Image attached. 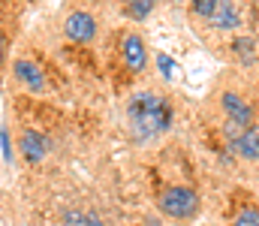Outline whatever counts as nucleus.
Returning a JSON list of instances; mask_svg holds the SVG:
<instances>
[{"mask_svg": "<svg viewBox=\"0 0 259 226\" xmlns=\"http://www.w3.org/2000/svg\"><path fill=\"white\" fill-rule=\"evenodd\" d=\"M172 118H175L172 103L160 94L142 91L127 103V121L136 139H151V136L166 133L172 127Z\"/></svg>", "mask_w": 259, "mask_h": 226, "instance_id": "obj_1", "label": "nucleus"}, {"mask_svg": "<svg viewBox=\"0 0 259 226\" xmlns=\"http://www.w3.org/2000/svg\"><path fill=\"white\" fill-rule=\"evenodd\" d=\"M160 208H163V214H169L175 220H190L199 211V196L190 187H169L160 196Z\"/></svg>", "mask_w": 259, "mask_h": 226, "instance_id": "obj_2", "label": "nucleus"}, {"mask_svg": "<svg viewBox=\"0 0 259 226\" xmlns=\"http://www.w3.org/2000/svg\"><path fill=\"white\" fill-rule=\"evenodd\" d=\"M220 103H223V109H226V115H229V124L244 127V130L253 124V106H250V103H244L238 94L226 91V94L220 97Z\"/></svg>", "mask_w": 259, "mask_h": 226, "instance_id": "obj_3", "label": "nucleus"}, {"mask_svg": "<svg viewBox=\"0 0 259 226\" xmlns=\"http://www.w3.org/2000/svg\"><path fill=\"white\" fill-rule=\"evenodd\" d=\"M94 33H97L94 15H88V12H72V15L66 18V36H69V39L88 42V39H94Z\"/></svg>", "mask_w": 259, "mask_h": 226, "instance_id": "obj_4", "label": "nucleus"}, {"mask_svg": "<svg viewBox=\"0 0 259 226\" xmlns=\"http://www.w3.org/2000/svg\"><path fill=\"white\" fill-rule=\"evenodd\" d=\"M18 145H21L24 160H30V163H39V160L49 154V139H46V136H39L36 130H24Z\"/></svg>", "mask_w": 259, "mask_h": 226, "instance_id": "obj_5", "label": "nucleus"}, {"mask_svg": "<svg viewBox=\"0 0 259 226\" xmlns=\"http://www.w3.org/2000/svg\"><path fill=\"white\" fill-rule=\"evenodd\" d=\"M232 148L244 160H259V124H250L238 139H232Z\"/></svg>", "mask_w": 259, "mask_h": 226, "instance_id": "obj_6", "label": "nucleus"}, {"mask_svg": "<svg viewBox=\"0 0 259 226\" xmlns=\"http://www.w3.org/2000/svg\"><path fill=\"white\" fill-rule=\"evenodd\" d=\"M124 61H127V67L133 70V73H142V70H145L148 52H145V42H142V36L130 33L127 39H124Z\"/></svg>", "mask_w": 259, "mask_h": 226, "instance_id": "obj_7", "label": "nucleus"}, {"mask_svg": "<svg viewBox=\"0 0 259 226\" xmlns=\"http://www.w3.org/2000/svg\"><path fill=\"white\" fill-rule=\"evenodd\" d=\"M12 70H15V75H18V81H24L30 91H42V87H46L42 70H39L33 61H24V58H21V61H15V67H12Z\"/></svg>", "mask_w": 259, "mask_h": 226, "instance_id": "obj_8", "label": "nucleus"}, {"mask_svg": "<svg viewBox=\"0 0 259 226\" xmlns=\"http://www.w3.org/2000/svg\"><path fill=\"white\" fill-rule=\"evenodd\" d=\"M211 21H214V27H223V30H229V27H238V9H235L232 3H220Z\"/></svg>", "mask_w": 259, "mask_h": 226, "instance_id": "obj_9", "label": "nucleus"}, {"mask_svg": "<svg viewBox=\"0 0 259 226\" xmlns=\"http://www.w3.org/2000/svg\"><path fill=\"white\" fill-rule=\"evenodd\" d=\"M151 9H154V3H148V0H133L127 6V15L130 18H148Z\"/></svg>", "mask_w": 259, "mask_h": 226, "instance_id": "obj_10", "label": "nucleus"}, {"mask_svg": "<svg viewBox=\"0 0 259 226\" xmlns=\"http://www.w3.org/2000/svg\"><path fill=\"white\" fill-rule=\"evenodd\" d=\"M217 0H196L193 3V12L196 15H205V18H214V12H217Z\"/></svg>", "mask_w": 259, "mask_h": 226, "instance_id": "obj_11", "label": "nucleus"}, {"mask_svg": "<svg viewBox=\"0 0 259 226\" xmlns=\"http://www.w3.org/2000/svg\"><path fill=\"white\" fill-rule=\"evenodd\" d=\"M232 226H259V211H256V208H244Z\"/></svg>", "mask_w": 259, "mask_h": 226, "instance_id": "obj_12", "label": "nucleus"}, {"mask_svg": "<svg viewBox=\"0 0 259 226\" xmlns=\"http://www.w3.org/2000/svg\"><path fill=\"white\" fill-rule=\"evenodd\" d=\"M61 226H88V214H78V211H66L64 223Z\"/></svg>", "mask_w": 259, "mask_h": 226, "instance_id": "obj_13", "label": "nucleus"}, {"mask_svg": "<svg viewBox=\"0 0 259 226\" xmlns=\"http://www.w3.org/2000/svg\"><path fill=\"white\" fill-rule=\"evenodd\" d=\"M157 64H160V70H163V75H166V78H175V64H172L166 55H160V58H157Z\"/></svg>", "mask_w": 259, "mask_h": 226, "instance_id": "obj_14", "label": "nucleus"}, {"mask_svg": "<svg viewBox=\"0 0 259 226\" xmlns=\"http://www.w3.org/2000/svg\"><path fill=\"white\" fill-rule=\"evenodd\" d=\"M250 49H253L250 39H235V52H238V55H250Z\"/></svg>", "mask_w": 259, "mask_h": 226, "instance_id": "obj_15", "label": "nucleus"}, {"mask_svg": "<svg viewBox=\"0 0 259 226\" xmlns=\"http://www.w3.org/2000/svg\"><path fill=\"white\" fill-rule=\"evenodd\" d=\"M88 226H106V223H103L97 214H88Z\"/></svg>", "mask_w": 259, "mask_h": 226, "instance_id": "obj_16", "label": "nucleus"}, {"mask_svg": "<svg viewBox=\"0 0 259 226\" xmlns=\"http://www.w3.org/2000/svg\"><path fill=\"white\" fill-rule=\"evenodd\" d=\"M3 49H6V39H3V33H0V61H3Z\"/></svg>", "mask_w": 259, "mask_h": 226, "instance_id": "obj_17", "label": "nucleus"}]
</instances>
